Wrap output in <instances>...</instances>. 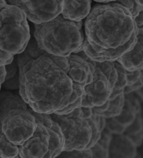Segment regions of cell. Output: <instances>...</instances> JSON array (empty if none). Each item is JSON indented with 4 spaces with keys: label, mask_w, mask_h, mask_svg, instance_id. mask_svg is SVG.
<instances>
[{
    "label": "cell",
    "mask_w": 143,
    "mask_h": 158,
    "mask_svg": "<svg viewBox=\"0 0 143 158\" xmlns=\"http://www.w3.org/2000/svg\"><path fill=\"white\" fill-rule=\"evenodd\" d=\"M67 57L45 53L26 64L19 74L20 96L35 113L51 114L68 105L73 82Z\"/></svg>",
    "instance_id": "1"
},
{
    "label": "cell",
    "mask_w": 143,
    "mask_h": 158,
    "mask_svg": "<svg viewBox=\"0 0 143 158\" xmlns=\"http://www.w3.org/2000/svg\"><path fill=\"white\" fill-rule=\"evenodd\" d=\"M86 39L92 48L117 49L138 32L127 9L114 1L94 6L85 23Z\"/></svg>",
    "instance_id": "2"
},
{
    "label": "cell",
    "mask_w": 143,
    "mask_h": 158,
    "mask_svg": "<svg viewBox=\"0 0 143 158\" xmlns=\"http://www.w3.org/2000/svg\"><path fill=\"white\" fill-rule=\"evenodd\" d=\"M34 39L39 47L46 53L67 57L83 51L85 37L74 21L59 15L52 21L35 25Z\"/></svg>",
    "instance_id": "3"
},
{
    "label": "cell",
    "mask_w": 143,
    "mask_h": 158,
    "mask_svg": "<svg viewBox=\"0 0 143 158\" xmlns=\"http://www.w3.org/2000/svg\"><path fill=\"white\" fill-rule=\"evenodd\" d=\"M31 39L29 26L21 9L0 1V66L10 64Z\"/></svg>",
    "instance_id": "4"
},
{
    "label": "cell",
    "mask_w": 143,
    "mask_h": 158,
    "mask_svg": "<svg viewBox=\"0 0 143 158\" xmlns=\"http://www.w3.org/2000/svg\"><path fill=\"white\" fill-rule=\"evenodd\" d=\"M59 125L65 138L63 151L84 150L91 140L92 131L89 123L83 117L81 107L68 114H50Z\"/></svg>",
    "instance_id": "5"
},
{
    "label": "cell",
    "mask_w": 143,
    "mask_h": 158,
    "mask_svg": "<svg viewBox=\"0 0 143 158\" xmlns=\"http://www.w3.org/2000/svg\"><path fill=\"white\" fill-rule=\"evenodd\" d=\"M0 124L7 140L17 146L33 136L37 128L35 118L28 110H9L0 118Z\"/></svg>",
    "instance_id": "6"
},
{
    "label": "cell",
    "mask_w": 143,
    "mask_h": 158,
    "mask_svg": "<svg viewBox=\"0 0 143 158\" xmlns=\"http://www.w3.org/2000/svg\"><path fill=\"white\" fill-rule=\"evenodd\" d=\"M7 3L21 9L24 12L27 20L35 25L52 21L59 15L62 10L63 1H25L12 0L6 1Z\"/></svg>",
    "instance_id": "7"
},
{
    "label": "cell",
    "mask_w": 143,
    "mask_h": 158,
    "mask_svg": "<svg viewBox=\"0 0 143 158\" xmlns=\"http://www.w3.org/2000/svg\"><path fill=\"white\" fill-rule=\"evenodd\" d=\"M95 68L93 81L83 87L81 107L93 108L104 105L111 95L113 88L107 77L96 67Z\"/></svg>",
    "instance_id": "8"
},
{
    "label": "cell",
    "mask_w": 143,
    "mask_h": 158,
    "mask_svg": "<svg viewBox=\"0 0 143 158\" xmlns=\"http://www.w3.org/2000/svg\"><path fill=\"white\" fill-rule=\"evenodd\" d=\"M141 112V104L138 99L131 94L124 95V105L121 114L118 117L106 119L105 130L112 135L124 134L135 122Z\"/></svg>",
    "instance_id": "9"
},
{
    "label": "cell",
    "mask_w": 143,
    "mask_h": 158,
    "mask_svg": "<svg viewBox=\"0 0 143 158\" xmlns=\"http://www.w3.org/2000/svg\"><path fill=\"white\" fill-rule=\"evenodd\" d=\"M37 128L29 139L19 146L20 158H43L49 151V134L47 129L36 120Z\"/></svg>",
    "instance_id": "10"
},
{
    "label": "cell",
    "mask_w": 143,
    "mask_h": 158,
    "mask_svg": "<svg viewBox=\"0 0 143 158\" xmlns=\"http://www.w3.org/2000/svg\"><path fill=\"white\" fill-rule=\"evenodd\" d=\"M69 64L68 75L73 82L85 87L93 81L95 68L83 51L76 54H71L67 57Z\"/></svg>",
    "instance_id": "11"
},
{
    "label": "cell",
    "mask_w": 143,
    "mask_h": 158,
    "mask_svg": "<svg viewBox=\"0 0 143 158\" xmlns=\"http://www.w3.org/2000/svg\"><path fill=\"white\" fill-rule=\"evenodd\" d=\"M27 110L34 116L36 120L44 125L49 134V151L43 158H56L63 151L65 146V138L59 125L51 118L50 114L35 113L29 106Z\"/></svg>",
    "instance_id": "12"
},
{
    "label": "cell",
    "mask_w": 143,
    "mask_h": 158,
    "mask_svg": "<svg viewBox=\"0 0 143 158\" xmlns=\"http://www.w3.org/2000/svg\"><path fill=\"white\" fill-rule=\"evenodd\" d=\"M137 34L138 32L132 37V39L127 44L121 46V47L117 49L108 50L92 48L85 37L83 43V51L92 61L99 63L104 62H116L123 55L132 50L136 43Z\"/></svg>",
    "instance_id": "13"
},
{
    "label": "cell",
    "mask_w": 143,
    "mask_h": 158,
    "mask_svg": "<svg viewBox=\"0 0 143 158\" xmlns=\"http://www.w3.org/2000/svg\"><path fill=\"white\" fill-rule=\"evenodd\" d=\"M138 147L133 138L125 134L112 135L109 146V157L136 158Z\"/></svg>",
    "instance_id": "14"
},
{
    "label": "cell",
    "mask_w": 143,
    "mask_h": 158,
    "mask_svg": "<svg viewBox=\"0 0 143 158\" xmlns=\"http://www.w3.org/2000/svg\"><path fill=\"white\" fill-rule=\"evenodd\" d=\"M143 32L142 28L138 29L136 43L132 50L123 55L117 62L126 71L142 70L143 68Z\"/></svg>",
    "instance_id": "15"
},
{
    "label": "cell",
    "mask_w": 143,
    "mask_h": 158,
    "mask_svg": "<svg viewBox=\"0 0 143 158\" xmlns=\"http://www.w3.org/2000/svg\"><path fill=\"white\" fill-rule=\"evenodd\" d=\"M91 1H63L61 15L69 21L79 22L91 12Z\"/></svg>",
    "instance_id": "16"
},
{
    "label": "cell",
    "mask_w": 143,
    "mask_h": 158,
    "mask_svg": "<svg viewBox=\"0 0 143 158\" xmlns=\"http://www.w3.org/2000/svg\"><path fill=\"white\" fill-rule=\"evenodd\" d=\"M46 52L42 49H41L37 43L34 37L30 39L28 44H27L25 49L21 54H17L16 63L17 65L19 73L20 74L26 64H28L31 60H35L43 56Z\"/></svg>",
    "instance_id": "17"
},
{
    "label": "cell",
    "mask_w": 143,
    "mask_h": 158,
    "mask_svg": "<svg viewBox=\"0 0 143 158\" xmlns=\"http://www.w3.org/2000/svg\"><path fill=\"white\" fill-rule=\"evenodd\" d=\"M13 109L27 110L28 105L20 95H14L9 91L0 92V118Z\"/></svg>",
    "instance_id": "18"
},
{
    "label": "cell",
    "mask_w": 143,
    "mask_h": 158,
    "mask_svg": "<svg viewBox=\"0 0 143 158\" xmlns=\"http://www.w3.org/2000/svg\"><path fill=\"white\" fill-rule=\"evenodd\" d=\"M84 94L83 87H82L79 83L73 82V93L68 105L61 110L55 112L53 114L57 115L68 114L73 112L76 109L81 107L83 96Z\"/></svg>",
    "instance_id": "19"
},
{
    "label": "cell",
    "mask_w": 143,
    "mask_h": 158,
    "mask_svg": "<svg viewBox=\"0 0 143 158\" xmlns=\"http://www.w3.org/2000/svg\"><path fill=\"white\" fill-rule=\"evenodd\" d=\"M111 137L112 134L104 130L98 142L91 148L93 158H109V146Z\"/></svg>",
    "instance_id": "20"
},
{
    "label": "cell",
    "mask_w": 143,
    "mask_h": 158,
    "mask_svg": "<svg viewBox=\"0 0 143 158\" xmlns=\"http://www.w3.org/2000/svg\"><path fill=\"white\" fill-rule=\"evenodd\" d=\"M113 63L117 72V80L113 88L112 94L108 99L109 101L114 100L118 95L123 94L124 89L127 85L126 70L117 61L114 62Z\"/></svg>",
    "instance_id": "21"
},
{
    "label": "cell",
    "mask_w": 143,
    "mask_h": 158,
    "mask_svg": "<svg viewBox=\"0 0 143 158\" xmlns=\"http://www.w3.org/2000/svg\"><path fill=\"white\" fill-rule=\"evenodd\" d=\"M19 154V146L13 144L3 133L0 124V157L14 158Z\"/></svg>",
    "instance_id": "22"
},
{
    "label": "cell",
    "mask_w": 143,
    "mask_h": 158,
    "mask_svg": "<svg viewBox=\"0 0 143 158\" xmlns=\"http://www.w3.org/2000/svg\"><path fill=\"white\" fill-rule=\"evenodd\" d=\"M124 105V95L122 94L114 100L109 101V107L107 111L99 115L106 119L114 118L121 114Z\"/></svg>",
    "instance_id": "23"
},
{
    "label": "cell",
    "mask_w": 143,
    "mask_h": 158,
    "mask_svg": "<svg viewBox=\"0 0 143 158\" xmlns=\"http://www.w3.org/2000/svg\"><path fill=\"white\" fill-rule=\"evenodd\" d=\"M88 61L94 67H96L101 69V71L107 77L110 85H111L113 88H114L115 83H116L117 80V72L116 68L114 67V63L110 62H104L99 63L92 61L90 59L88 60Z\"/></svg>",
    "instance_id": "24"
},
{
    "label": "cell",
    "mask_w": 143,
    "mask_h": 158,
    "mask_svg": "<svg viewBox=\"0 0 143 158\" xmlns=\"http://www.w3.org/2000/svg\"><path fill=\"white\" fill-rule=\"evenodd\" d=\"M87 122L89 123V124L91 128V131H92V136H91V142L89 143V146L86 148V150H89L98 142L99 139L101 138V133H102V132L101 131V129H100L98 116L95 115L93 114L89 118L87 119Z\"/></svg>",
    "instance_id": "25"
},
{
    "label": "cell",
    "mask_w": 143,
    "mask_h": 158,
    "mask_svg": "<svg viewBox=\"0 0 143 158\" xmlns=\"http://www.w3.org/2000/svg\"><path fill=\"white\" fill-rule=\"evenodd\" d=\"M56 158H93L91 149L84 150L63 151Z\"/></svg>",
    "instance_id": "26"
},
{
    "label": "cell",
    "mask_w": 143,
    "mask_h": 158,
    "mask_svg": "<svg viewBox=\"0 0 143 158\" xmlns=\"http://www.w3.org/2000/svg\"><path fill=\"white\" fill-rule=\"evenodd\" d=\"M127 76V86H131L138 81L141 77H142V70L128 72L126 71Z\"/></svg>",
    "instance_id": "27"
},
{
    "label": "cell",
    "mask_w": 143,
    "mask_h": 158,
    "mask_svg": "<svg viewBox=\"0 0 143 158\" xmlns=\"http://www.w3.org/2000/svg\"><path fill=\"white\" fill-rule=\"evenodd\" d=\"M3 87L7 89H16L20 87V80H19V74L16 75L7 80H5L4 81Z\"/></svg>",
    "instance_id": "28"
},
{
    "label": "cell",
    "mask_w": 143,
    "mask_h": 158,
    "mask_svg": "<svg viewBox=\"0 0 143 158\" xmlns=\"http://www.w3.org/2000/svg\"><path fill=\"white\" fill-rule=\"evenodd\" d=\"M5 68L6 71V80L13 77L17 73V65L16 62H14V60L10 64L5 66Z\"/></svg>",
    "instance_id": "29"
},
{
    "label": "cell",
    "mask_w": 143,
    "mask_h": 158,
    "mask_svg": "<svg viewBox=\"0 0 143 158\" xmlns=\"http://www.w3.org/2000/svg\"><path fill=\"white\" fill-rule=\"evenodd\" d=\"M142 87V77H141V79L137 83H136L135 84H134L133 85L131 86H126L125 88L124 89L123 94L124 95H128V94H131L132 93L135 92L137 90H139Z\"/></svg>",
    "instance_id": "30"
},
{
    "label": "cell",
    "mask_w": 143,
    "mask_h": 158,
    "mask_svg": "<svg viewBox=\"0 0 143 158\" xmlns=\"http://www.w3.org/2000/svg\"><path fill=\"white\" fill-rule=\"evenodd\" d=\"M114 2L121 5L122 6L127 9L130 13H131L133 10L135 5V1H131V0H128V1H114Z\"/></svg>",
    "instance_id": "31"
},
{
    "label": "cell",
    "mask_w": 143,
    "mask_h": 158,
    "mask_svg": "<svg viewBox=\"0 0 143 158\" xmlns=\"http://www.w3.org/2000/svg\"><path fill=\"white\" fill-rule=\"evenodd\" d=\"M6 68L4 66H0V91H1V87L3 83L6 80Z\"/></svg>",
    "instance_id": "32"
},
{
    "label": "cell",
    "mask_w": 143,
    "mask_h": 158,
    "mask_svg": "<svg viewBox=\"0 0 143 158\" xmlns=\"http://www.w3.org/2000/svg\"><path fill=\"white\" fill-rule=\"evenodd\" d=\"M134 20H135V24L138 29H141V28H142V23H143L142 11L138 14V15L134 19Z\"/></svg>",
    "instance_id": "33"
},
{
    "label": "cell",
    "mask_w": 143,
    "mask_h": 158,
    "mask_svg": "<svg viewBox=\"0 0 143 158\" xmlns=\"http://www.w3.org/2000/svg\"><path fill=\"white\" fill-rule=\"evenodd\" d=\"M83 114V117L85 119L89 118L93 114V110L91 108H87V107H81Z\"/></svg>",
    "instance_id": "34"
},
{
    "label": "cell",
    "mask_w": 143,
    "mask_h": 158,
    "mask_svg": "<svg viewBox=\"0 0 143 158\" xmlns=\"http://www.w3.org/2000/svg\"><path fill=\"white\" fill-rule=\"evenodd\" d=\"M75 23L77 27H78V29H79V30H81V29H82V21L75 22Z\"/></svg>",
    "instance_id": "35"
},
{
    "label": "cell",
    "mask_w": 143,
    "mask_h": 158,
    "mask_svg": "<svg viewBox=\"0 0 143 158\" xmlns=\"http://www.w3.org/2000/svg\"><path fill=\"white\" fill-rule=\"evenodd\" d=\"M96 3H103V4H107L109 3H110L112 1H95Z\"/></svg>",
    "instance_id": "36"
},
{
    "label": "cell",
    "mask_w": 143,
    "mask_h": 158,
    "mask_svg": "<svg viewBox=\"0 0 143 158\" xmlns=\"http://www.w3.org/2000/svg\"><path fill=\"white\" fill-rule=\"evenodd\" d=\"M0 158H2V157H0ZM14 158H19V156H17V157H14Z\"/></svg>",
    "instance_id": "37"
},
{
    "label": "cell",
    "mask_w": 143,
    "mask_h": 158,
    "mask_svg": "<svg viewBox=\"0 0 143 158\" xmlns=\"http://www.w3.org/2000/svg\"><path fill=\"white\" fill-rule=\"evenodd\" d=\"M136 158H139V157H136Z\"/></svg>",
    "instance_id": "38"
},
{
    "label": "cell",
    "mask_w": 143,
    "mask_h": 158,
    "mask_svg": "<svg viewBox=\"0 0 143 158\" xmlns=\"http://www.w3.org/2000/svg\"><path fill=\"white\" fill-rule=\"evenodd\" d=\"M19 158H20V157H19Z\"/></svg>",
    "instance_id": "39"
}]
</instances>
